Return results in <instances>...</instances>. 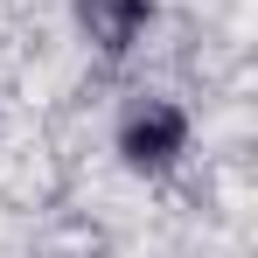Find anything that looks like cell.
I'll return each mask as SVG.
<instances>
[{
  "mask_svg": "<svg viewBox=\"0 0 258 258\" xmlns=\"http://www.w3.org/2000/svg\"><path fill=\"white\" fill-rule=\"evenodd\" d=\"M147 21H154V0H77V28H84L98 56H126L140 35H147Z\"/></svg>",
  "mask_w": 258,
  "mask_h": 258,
  "instance_id": "cell-2",
  "label": "cell"
},
{
  "mask_svg": "<svg viewBox=\"0 0 258 258\" xmlns=\"http://www.w3.org/2000/svg\"><path fill=\"white\" fill-rule=\"evenodd\" d=\"M119 154H126V168L140 174H168L181 161V147H188V112L174 105V98H154V91H140L126 112H119Z\"/></svg>",
  "mask_w": 258,
  "mask_h": 258,
  "instance_id": "cell-1",
  "label": "cell"
}]
</instances>
